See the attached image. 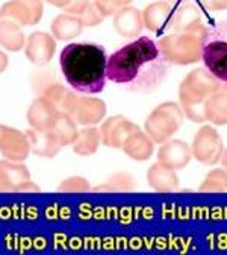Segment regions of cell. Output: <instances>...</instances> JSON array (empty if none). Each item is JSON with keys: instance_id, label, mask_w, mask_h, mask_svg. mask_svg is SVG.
Listing matches in <instances>:
<instances>
[{"instance_id": "cell-8", "label": "cell", "mask_w": 227, "mask_h": 255, "mask_svg": "<svg viewBox=\"0 0 227 255\" xmlns=\"http://www.w3.org/2000/svg\"><path fill=\"white\" fill-rule=\"evenodd\" d=\"M38 190L30 181V173L24 164L9 159L0 161V193H24Z\"/></svg>"}, {"instance_id": "cell-26", "label": "cell", "mask_w": 227, "mask_h": 255, "mask_svg": "<svg viewBox=\"0 0 227 255\" xmlns=\"http://www.w3.org/2000/svg\"><path fill=\"white\" fill-rule=\"evenodd\" d=\"M100 141H102L100 131L94 126H86L77 132V137L73 141V150L77 155H83V156L92 155L99 149Z\"/></svg>"}, {"instance_id": "cell-11", "label": "cell", "mask_w": 227, "mask_h": 255, "mask_svg": "<svg viewBox=\"0 0 227 255\" xmlns=\"http://www.w3.org/2000/svg\"><path fill=\"white\" fill-rule=\"evenodd\" d=\"M138 129L140 128L135 123H132L131 120L123 116L109 117L106 122H103L102 129H100L102 143L108 147L121 149L124 141Z\"/></svg>"}, {"instance_id": "cell-35", "label": "cell", "mask_w": 227, "mask_h": 255, "mask_svg": "<svg viewBox=\"0 0 227 255\" xmlns=\"http://www.w3.org/2000/svg\"><path fill=\"white\" fill-rule=\"evenodd\" d=\"M6 67H8V56L5 52L0 50V73H2L3 70H6Z\"/></svg>"}, {"instance_id": "cell-18", "label": "cell", "mask_w": 227, "mask_h": 255, "mask_svg": "<svg viewBox=\"0 0 227 255\" xmlns=\"http://www.w3.org/2000/svg\"><path fill=\"white\" fill-rule=\"evenodd\" d=\"M147 182L157 193H171L179 187V176L174 169L157 161L149 169Z\"/></svg>"}, {"instance_id": "cell-25", "label": "cell", "mask_w": 227, "mask_h": 255, "mask_svg": "<svg viewBox=\"0 0 227 255\" xmlns=\"http://www.w3.org/2000/svg\"><path fill=\"white\" fill-rule=\"evenodd\" d=\"M0 44L11 52H18L24 46L21 26L11 20H0Z\"/></svg>"}, {"instance_id": "cell-20", "label": "cell", "mask_w": 227, "mask_h": 255, "mask_svg": "<svg viewBox=\"0 0 227 255\" xmlns=\"http://www.w3.org/2000/svg\"><path fill=\"white\" fill-rule=\"evenodd\" d=\"M40 98L47 101L59 114H69L70 116L77 96L73 91L67 90L66 87H62L61 84L55 82V84H50L40 94Z\"/></svg>"}, {"instance_id": "cell-31", "label": "cell", "mask_w": 227, "mask_h": 255, "mask_svg": "<svg viewBox=\"0 0 227 255\" xmlns=\"http://www.w3.org/2000/svg\"><path fill=\"white\" fill-rule=\"evenodd\" d=\"M59 191H69V193H83V191H88L89 190V182L85 179V178H80V176H72L69 179L64 181L59 188Z\"/></svg>"}, {"instance_id": "cell-13", "label": "cell", "mask_w": 227, "mask_h": 255, "mask_svg": "<svg viewBox=\"0 0 227 255\" xmlns=\"http://www.w3.org/2000/svg\"><path fill=\"white\" fill-rule=\"evenodd\" d=\"M106 114V105L100 99H92V98H76L75 107L72 110L70 117L85 126H94L100 123Z\"/></svg>"}, {"instance_id": "cell-6", "label": "cell", "mask_w": 227, "mask_h": 255, "mask_svg": "<svg viewBox=\"0 0 227 255\" xmlns=\"http://www.w3.org/2000/svg\"><path fill=\"white\" fill-rule=\"evenodd\" d=\"M183 111L176 102H165L153 110L146 120V134L154 143L168 141L183 123Z\"/></svg>"}, {"instance_id": "cell-32", "label": "cell", "mask_w": 227, "mask_h": 255, "mask_svg": "<svg viewBox=\"0 0 227 255\" xmlns=\"http://www.w3.org/2000/svg\"><path fill=\"white\" fill-rule=\"evenodd\" d=\"M80 17V21H82V24L83 26H97L100 21H103V15L100 14V11L97 9V6L92 3H89L88 5V8L79 15Z\"/></svg>"}, {"instance_id": "cell-27", "label": "cell", "mask_w": 227, "mask_h": 255, "mask_svg": "<svg viewBox=\"0 0 227 255\" xmlns=\"http://www.w3.org/2000/svg\"><path fill=\"white\" fill-rule=\"evenodd\" d=\"M50 131L58 137L62 147L67 144H73V141L77 137L76 122L69 114H58V117L55 119V122L50 128Z\"/></svg>"}, {"instance_id": "cell-10", "label": "cell", "mask_w": 227, "mask_h": 255, "mask_svg": "<svg viewBox=\"0 0 227 255\" xmlns=\"http://www.w3.org/2000/svg\"><path fill=\"white\" fill-rule=\"evenodd\" d=\"M30 152L27 135L9 126L0 125V153L9 161L23 163Z\"/></svg>"}, {"instance_id": "cell-2", "label": "cell", "mask_w": 227, "mask_h": 255, "mask_svg": "<svg viewBox=\"0 0 227 255\" xmlns=\"http://www.w3.org/2000/svg\"><path fill=\"white\" fill-rule=\"evenodd\" d=\"M64 78L73 90L85 94H99L106 85L108 56L102 46L92 43H72L59 56Z\"/></svg>"}, {"instance_id": "cell-28", "label": "cell", "mask_w": 227, "mask_h": 255, "mask_svg": "<svg viewBox=\"0 0 227 255\" xmlns=\"http://www.w3.org/2000/svg\"><path fill=\"white\" fill-rule=\"evenodd\" d=\"M202 193H227V170L215 169L206 175L200 185Z\"/></svg>"}, {"instance_id": "cell-23", "label": "cell", "mask_w": 227, "mask_h": 255, "mask_svg": "<svg viewBox=\"0 0 227 255\" xmlns=\"http://www.w3.org/2000/svg\"><path fill=\"white\" fill-rule=\"evenodd\" d=\"M153 144L154 141L147 134L138 129L124 141L121 149L124 150L126 155L135 159V161H147L153 153V149H154Z\"/></svg>"}, {"instance_id": "cell-34", "label": "cell", "mask_w": 227, "mask_h": 255, "mask_svg": "<svg viewBox=\"0 0 227 255\" xmlns=\"http://www.w3.org/2000/svg\"><path fill=\"white\" fill-rule=\"evenodd\" d=\"M202 3L211 11H224V9H227V0H202Z\"/></svg>"}, {"instance_id": "cell-30", "label": "cell", "mask_w": 227, "mask_h": 255, "mask_svg": "<svg viewBox=\"0 0 227 255\" xmlns=\"http://www.w3.org/2000/svg\"><path fill=\"white\" fill-rule=\"evenodd\" d=\"M131 2L132 0H95L94 5L97 6V9L100 11L103 17H109V15H114L123 6H127Z\"/></svg>"}, {"instance_id": "cell-29", "label": "cell", "mask_w": 227, "mask_h": 255, "mask_svg": "<svg viewBox=\"0 0 227 255\" xmlns=\"http://www.w3.org/2000/svg\"><path fill=\"white\" fill-rule=\"evenodd\" d=\"M134 179L129 173H115L103 184L97 185L95 191H109V193H120V191H132L134 190Z\"/></svg>"}, {"instance_id": "cell-21", "label": "cell", "mask_w": 227, "mask_h": 255, "mask_svg": "<svg viewBox=\"0 0 227 255\" xmlns=\"http://www.w3.org/2000/svg\"><path fill=\"white\" fill-rule=\"evenodd\" d=\"M58 114L59 113L47 101L38 98L30 104L27 110V122L32 126V129L44 131V129H50Z\"/></svg>"}, {"instance_id": "cell-17", "label": "cell", "mask_w": 227, "mask_h": 255, "mask_svg": "<svg viewBox=\"0 0 227 255\" xmlns=\"http://www.w3.org/2000/svg\"><path fill=\"white\" fill-rule=\"evenodd\" d=\"M171 15H173V5L170 2L159 0V2L150 3L143 11L144 27H147L153 34H160L162 30L168 29Z\"/></svg>"}, {"instance_id": "cell-37", "label": "cell", "mask_w": 227, "mask_h": 255, "mask_svg": "<svg viewBox=\"0 0 227 255\" xmlns=\"http://www.w3.org/2000/svg\"><path fill=\"white\" fill-rule=\"evenodd\" d=\"M221 161H223V167L227 170V150H224V153L221 156Z\"/></svg>"}, {"instance_id": "cell-7", "label": "cell", "mask_w": 227, "mask_h": 255, "mask_svg": "<svg viewBox=\"0 0 227 255\" xmlns=\"http://www.w3.org/2000/svg\"><path fill=\"white\" fill-rule=\"evenodd\" d=\"M191 150L192 158H196L199 163L212 166L221 161V156L224 153V143L215 128L203 126L194 137Z\"/></svg>"}, {"instance_id": "cell-5", "label": "cell", "mask_w": 227, "mask_h": 255, "mask_svg": "<svg viewBox=\"0 0 227 255\" xmlns=\"http://www.w3.org/2000/svg\"><path fill=\"white\" fill-rule=\"evenodd\" d=\"M205 35L188 34V32H173L157 41L159 49L170 64L189 66L202 59V41Z\"/></svg>"}, {"instance_id": "cell-16", "label": "cell", "mask_w": 227, "mask_h": 255, "mask_svg": "<svg viewBox=\"0 0 227 255\" xmlns=\"http://www.w3.org/2000/svg\"><path fill=\"white\" fill-rule=\"evenodd\" d=\"M114 29L120 37L137 38L144 29L143 12L134 6H123L114 14Z\"/></svg>"}, {"instance_id": "cell-19", "label": "cell", "mask_w": 227, "mask_h": 255, "mask_svg": "<svg viewBox=\"0 0 227 255\" xmlns=\"http://www.w3.org/2000/svg\"><path fill=\"white\" fill-rule=\"evenodd\" d=\"M26 135L30 144V150L38 156L53 158L62 149L61 141L50 129H44V131L29 129Z\"/></svg>"}, {"instance_id": "cell-12", "label": "cell", "mask_w": 227, "mask_h": 255, "mask_svg": "<svg viewBox=\"0 0 227 255\" xmlns=\"http://www.w3.org/2000/svg\"><path fill=\"white\" fill-rule=\"evenodd\" d=\"M168 29L173 32H188V34L205 35L208 27L205 26L200 11L196 5L182 3L173 11Z\"/></svg>"}, {"instance_id": "cell-14", "label": "cell", "mask_w": 227, "mask_h": 255, "mask_svg": "<svg viewBox=\"0 0 227 255\" xmlns=\"http://www.w3.org/2000/svg\"><path fill=\"white\" fill-rule=\"evenodd\" d=\"M191 159H192L191 146H188L182 140H171V141L168 140L165 143H162V146L157 150V161L174 170L186 167Z\"/></svg>"}, {"instance_id": "cell-9", "label": "cell", "mask_w": 227, "mask_h": 255, "mask_svg": "<svg viewBox=\"0 0 227 255\" xmlns=\"http://www.w3.org/2000/svg\"><path fill=\"white\" fill-rule=\"evenodd\" d=\"M43 17L41 0H11L0 8V20H11L17 24L32 26Z\"/></svg>"}, {"instance_id": "cell-22", "label": "cell", "mask_w": 227, "mask_h": 255, "mask_svg": "<svg viewBox=\"0 0 227 255\" xmlns=\"http://www.w3.org/2000/svg\"><path fill=\"white\" fill-rule=\"evenodd\" d=\"M206 122L223 126L227 125V84L223 85L206 101Z\"/></svg>"}, {"instance_id": "cell-4", "label": "cell", "mask_w": 227, "mask_h": 255, "mask_svg": "<svg viewBox=\"0 0 227 255\" xmlns=\"http://www.w3.org/2000/svg\"><path fill=\"white\" fill-rule=\"evenodd\" d=\"M202 61L211 75L227 84V20L206 29L202 41Z\"/></svg>"}, {"instance_id": "cell-15", "label": "cell", "mask_w": 227, "mask_h": 255, "mask_svg": "<svg viewBox=\"0 0 227 255\" xmlns=\"http://www.w3.org/2000/svg\"><path fill=\"white\" fill-rule=\"evenodd\" d=\"M56 43L46 32H34L26 43V56L37 66H46L53 58Z\"/></svg>"}, {"instance_id": "cell-24", "label": "cell", "mask_w": 227, "mask_h": 255, "mask_svg": "<svg viewBox=\"0 0 227 255\" xmlns=\"http://www.w3.org/2000/svg\"><path fill=\"white\" fill-rule=\"evenodd\" d=\"M52 34L58 40H73L77 35H80V32L83 29V24L80 21L79 15L73 14H61L52 21Z\"/></svg>"}, {"instance_id": "cell-33", "label": "cell", "mask_w": 227, "mask_h": 255, "mask_svg": "<svg viewBox=\"0 0 227 255\" xmlns=\"http://www.w3.org/2000/svg\"><path fill=\"white\" fill-rule=\"evenodd\" d=\"M89 5V0H72V2L64 8V11L73 14V15H80Z\"/></svg>"}, {"instance_id": "cell-3", "label": "cell", "mask_w": 227, "mask_h": 255, "mask_svg": "<svg viewBox=\"0 0 227 255\" xmlns=\"http://www.w3.org/2000/svg\"><path fill=\"white\" fill-rule=\"evenodd\" d=\"M214 75L206 69H194L186 75L179 87V102L183 114L196 123L206 122V101L221 87Z\"/></svg>"}, {"instance_id": "cell-1", "label": "cell", "mask_w": 227, "mask_h": 255, "mask_svg": "<svg viewBox=\"0 0 227 255\" xmlns=\"http://www.w3.org/2000/svg\"><path fill=\"white\" fill-rule=\"evenodd\" d=\"M170 66L156 41L140 37L108 58L106 76L129 91L147 94L165 81Z\"/></svg>"}, {"instance_id": "cell-36", "label": "cell", "mask_w": 227, "mask_h": 255, "mask_svg": "<svg viewBox=\"0 0 227 255\" xmlns=\"http://www.w3.org/2000/svg\"><path fill=\"white\" fill-rule=\"evenodd\" d=\"M46 2H49V3H52V5H55V6H59V8H66L72 0H46Z\"/></svg>"}]
</instances>
